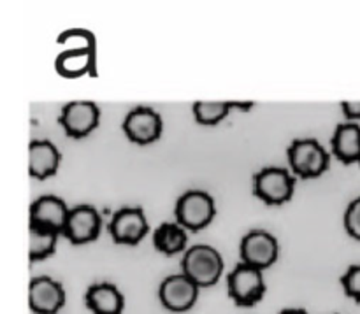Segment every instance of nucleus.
I'll return each mask as SVG.
<instances>
[{
	"label": "nucleus",
	"instance_id": "5",
	"mask_svg": "<svg viewBox=\"0 0 360 314\" xmlns=\"http://www.w3.org/2000/svg\"><path fill=\"white\" fill-rule=\"evenodd\" d=\"M229 295L238 306L248 308L262 301L267 287L264 281L262 270L248 263L239 262L227 276Z\"/></svg>",
	"mask_w": 360,
	"mask_h": 314
},
{
	"label": "nucleus",
	"instance_id": "24",
	"mask_svg": "<svg viewBox=\"0 0 360 314\" xmlns=\"http://www.w3.org/2000/svg\"><path fill=\"white\" fill-rule=\"evenodd\" d=\"M341 109L348 122H355L360 119V100H343L341 102Z\"/></svg>",
	"mask_w": 360,
	"mask_h": 314
},
{
	"label": "nucleus",
	"instance_id": "18",
	"mask_svg": "<svg viewBox=\"0 0 360 314\" xmlns=\"http://www.w3.org/2000/svg\"><path fill=\"white\" fill-rule=\"evenodd\" d=\"M186 232L188 230L178 221H164L155 228L153 246L167 256L178 255L186 248V241H188Z\"/></svg>",
	"mask_w": 360,
	"mask_h": 314
},
{
	"label": "nucleus",
	"instance_id": "26",
	"mask_svg": "<svg viewBox=\"0 0 360 314\" xmlns=\"http://www.w3.org/2000/svg\"><path fill=\"white\" fill-rule=\"evenodd\" d=\"M359 162H360V160H359Z\"/></svg>",
	"mask_w": 360,
	"mask_h": 314
},
{
	"label": "nucleus",
	"instance_id": "25",
	"mask_svg": "<svg viewBox=\"0 0 360 314\" xmlns=\"http://www.w3.org/2000/svg\"><path fill=\"white\" fill-rule=\"evenodd\" d=\"M280 314H308V311L302 308H290V309H283Z\"/></svg>",
	"mask_w": 360,
	"mask_h": 314
},
{
	"label": "nucleus",
	"instance_id": "8",
	"mask_svg": "<svg viewBox=\"0 0 360 314\" xmlns=\"http://www.w3.org/2000/svg\"><path fill=\"white\" fill-rule=\"evenodd\" d=\"M150 232V223L143 207L125 206L112 214L109 221V234L116 244L136 246Z\"/></svg>",
	"mask_w": 360,
	"mask_h": 314
},
{
	"label": "nucleus",
	"instance_id": "4",
	"mask_svg": "<svg viewBox=\"0 0 360 314\" xmlns=\"http://www.w3.org/2000/svg\"><path fill=\"white\" fill-rule=\"evenodd\" d=\"M295 178L283 167H264L253 176V193L267 206H281L294 195Z\"/></svg>",
	"mask_w": 360,
	"mask_h": 314
},
{
	"label": "nucleus",
	"instance_id": "1",
	"mask_svg": "<svg viewBox=\"0 0 360 314\" xmlns=\"http://www.w3.org/2000/svg\"><path fill=\"white\" fill-rule=\"evenodd\" d=\"M181 273L199 288L213 287L224 274V259L213 246L195 244L186 249L183 255Z\"/></svg>",
	"mask_w": 360,
	"mask_h": 314
},
{
	"label": "nucleus",
	"instance_id": "14",
	"mask_svg": "<svg viewBox=\"0 0 360 314\" xmlns=\"http://www.w3.org/2000/svg\"><path fill=\"white\" fill-rule=\"evenodd\" d=\"M97 49L65 48L55 58V70L63 77L76 79L81 76H97Z\"/></svg>",
	"mask_w": 360,
	"mask_h": 314
},
{
	"label": "nucleus",
	"instance_id": "7",
	"mask_svg": "<svg viewBox=\"0 0 360 314\" xmlns=\"http://www.w3.org/2000/svg\"><path fill=\"white\" fill-rule=\"evenodd\" d=\"M239 255H241L243 263H248V266L264 270L278 260L280 244L271 232L255 228L241 239Z\"/></svg>",
	"mask_w": 360,
	"mask_h": 314
},
{
	"label": "nucleus",
	"instance_id": "22",
	"mask_svg": "<svg viewBox=\"0 0 360 314\" xmlns=\"http://www.w3.org/2000/svg\"><path fill=\"white\" fill-rule=\"evenodd\" d=\"M341 284H343L345 294L360 304V263L348 267L347 273L341 276Z\"/></svg>",
	"mask_w": 360,
	"mask_h": 314
},
{
	"label": "nucleus",
	"instance_id": "20",
	"mask_svg": "<svg viewBox=\"0 0 360 314\" xmlns=\"http://www.w3.org/2000/svg\"><path fill=\"white\" fill-rule=\"evenodd\" d=\"M236 109V102L229 100H199L193 102V118L199 125H218Z\"/></svg>",
	"mask_w": 360,
	"mask_h": 314
},
{
	"label": "nucleus",
	"instance_id": "10",
	"mask_svg": "<svg viewBox=\"0 0 360 314\" xmlns=\"http://www.w3.org/2000/svg\"><path fill=\"white\" fill-rule=\"evenodd\" d=\"M200 288L185 274H172L160 283L158 297L162 306L172 313H185L197 304Z\"/></svg>",
	"mask_w": 360,
	"mask_h": 314
},
{
	"label": "nucleus",
	"instance_id": "3",
	"mask_svg": "<svg viewBox=\"0 0 360 314\" xmlns=\"http://www.w3.org/2000/svg\"><path fill=\"white\" fill-rule=\"evenodd\" d=\"M217 214L214 199L204 190H186L176 200L174 216L186 230H200L213 221Z\"/></svg>",
	"mask_w": 360,
	"mask_h": 314
},
{
	"label": "nucleus",
	"instance_id": "6",
	"mask_svg": "<svg viewBox=\"0 0 360 314\" xmlns=\"http://www.w3.org/2000/svg\"><path fill=\"white\" fill-rule=\"evenodd\" d=\"M58 123L69 137L83 139L101 123V107L91 100L67 102L60 111Z\"/></svg>",
	"mask_w": 360,
	"mask_h": 314
},
{
	"label": "nucleus",
	"instance_id": "19",
	"mask_svg": "<svg viewBox=\"0 0 360 314\" xmlns=\"http://www.w3.org/2000/svg\"><path fill=\"white\" fill-rule=\"evenodd\" d=\"M58 237V232L30 225V228H28V255H30L32 262H39V260H44L49 255H53Z\"/></svg>",
	"mask_w": 360,
	"mask_h": 314
},
{
	"label": "nucleus",
	"instance_id": "12",
	"mask_svg": "<svg viewBox=\"0 0 360 314\" xmlns=\"http://www.w3.org/2000/svg\"><path fill=\"white\" fill-rule=\"evenodd\" d=\"M28 304L37 314H56L65 304V290L53 277H34L28 288Z\"/></svg>",
	"mask_w": 360,
	"mask_h": 314
},
{
	"label": "nucleus",
	"instance_id": "9",
	"mask_svg": "<svg viewBox=\"0 0 360 314\" xmlns=\"http://www.w3.org/2000/svg\"><path fill=\"white\" fill-rule=\"evenodd\" d=\"M162 116L155 109L148 105H137L132 111L127 112L122 123V130L127 139L136 144H151L162 133Z\"/></svg>",
	"mask_w": 360,
	"mask_h": 314
},
{
	"label": "nucleus",
	"instance_id": "11",
	"mask_svg": "<svg viewBox=\"0 0 360 314\" xmlns=\"http://www.w3.org/2000/svg\"><path fill=\"white\" fill-rule=\"evenodd\" d=\"M102 218L98 211L90 204H79L70 207L69 218H67L63 235L72 244H86L95 241L101 234Z\"/></svg>",
	"mask_w": 360,
	"mask_h": 314
},
{
	"label": "nucleus",
	"instance_id": "23",
	"mask_svg": "<svg viewBox=\"0 0 360 314\" xmlns=\"http://www.w3.org/2000/svg\"><path fill=\"white\" fill-rule=\"evenodd\" d=\"M345 228L352 237L360 241V197L352 200L345 211Z\"/></svg>",
	"mask_w": 360,
	"mask_h": 314
},
{
	"label": "nucleus",
	"instance_id": "16",
	"mask_svg": "<svg viewBox=\"0 0 360 314\" xmlns=\"http://www.w3.org/2000/svg\"><path fill=\"white\" fill-rule=\"evenodd\" d=\"M84 302L94 314H122L125 297L112 283H95L84 294Z\"/></svg>",
	"mask_w": 360,
	"mask_h": 314
},
{
	"label": "nucleus",
	"instance_id": "21",
	"mask_svg": "<svg viewBox=\"0 0 360 314\" xmlns=\"http://www.w3.org/2000/svg\"><path fill=\"white\" fill-rule=\"evenodd\" d=\"M58 44H69L72 46V42H79V48H90L97 49V42H95L94 34L90 30H84V28H70L60 34V37L56 39Z\"/></svg>",
	"mask_w": 360,
	"mask_h": 314
},
{
	"label": "nucleus",
	"instance_id": "17",
	"mask_svg": "<svg viewBox=\"0 0 360 314\" xmlns=\"http://www.w3.org/2000/svg\"><path fill=\"white\" fill-rule=\"evenodd\" d=\"M333 153L343 164L360 160V125L355 122L340 123L330 139Z\"/></svg>",
	"mask_w": 360,
	"mask_h": 314
},
{
	"label": "nucleus",
	"instance_id": "2",
	"mask_svg": "<svg viewBox=\"0 0 360 314\" xmlns=\"http://www.w3.org/2000/svg\"><path fill=\"white\" fill-rule=\"evenodd\" d=\"M288 164L292 172L299 178H319L329 169L330 155L322 144L313 137L295 139L287 150Z\"/></svg>",
	"mask_w": 360,
	"mask_h": 314
},
{
	"label": "nucleus",
	"instance_id": "15",
	"mask_svg": "<svg viewBox=\"0 0 360 314\" xmlns=\"http://www.w3.org/2000/svg\"><path fill=\"white\" fill-rule=\"evenodd\" d=\"M60 155L58 148L48 139L32 140L28 146V172L35 179H48L58 171Z\"/></svg>",
	"mask_w": 360,
	"mask_h": 314
},
{
	"label": "nucleus",
	"instance_id": "13",
	"mask_svg": "<svg viewBox=\"0 0 360 314\" xmlns=\"http://www.w3.org/2000/svg\"><path fill=\"white\" fill-rule=\"evenodd\" d=\"M70 207L63 199L56 195H42L35 199L30 206V225L49 228L58 234H63Z\"/></svg>",
	"mask_w": 360,
	"mask_h": 314
}]
</instances>
